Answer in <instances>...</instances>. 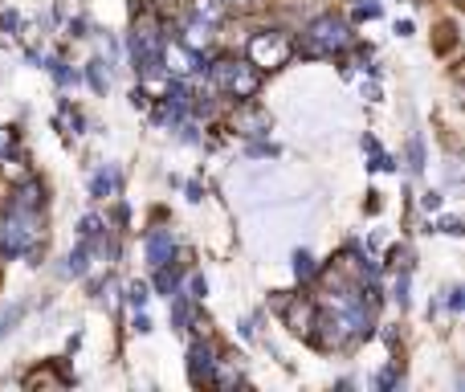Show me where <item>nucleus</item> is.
<instances>
[{"label":"nucleus","mask_w":465,"mask_h":392,"mask_svg":"<svg viewBox=\"0 0 465 392\" xmlns=\"http://www.w3.org/2000/svg\"><path fill=\"white\" fill-rule=\"evenodd\" d=\"M41 245V209L9 205L0 213V254L9 258H37Z\"/></svg>","instance_id":"nucleus-1"},{"label":"nucleus","mask_w":465,"mask_h":392,"mask_svg":"<svg viewBox=\"0 0 465 392\" xmlns=\"http://www.w3.org/2000/svg\"><path fill=\"white\" fill-rule=\"evenodd\" d=\"M347 45H352V29H347V21H339L335 13H326V17H315L307 25L299 49L307 58H335V54H343Z\"/></svg>","instance_id":"nucleus-2"},{"label":"nucleus","mask_w":465,"mask_h":392,"mask_svg":"<svg viewBox=\"0 0 465 392\" xmlns=\"http://www.w3.org/2000/svg\"><path fill=\"white\" fill-rule=\"evenodd\" d=\"M209 74H212V86L225 90V94H228V98H237V102L254 98L257 86H262V74H257L249 62H233V58H225V62L209 66Z\"/></svg>","instance_id":"nucleus-3"},{"label":"nucleus","mask_w":465,"mask_h":392,"mask_svg":"<svg viewBox=\"0 0 465 392\" xmlns=\"http://www.w3.org/2000/svg\"><path fill=\"white\" fill-rule=\"evenodd\" d=\"M290 54H294V41L282 29H257L249 37V66L254 70H278L290 62Z\"/></svg>","instance_id":"nucleus-4"},{"label":"nucleus","mask_w":465,"mask_h":392,"mask_svg":"<svg viewBox=\"0 0 465 392\" xmlns=\"http://www.w3.org/2000/svg\"><path fill=\"white\" fill-rule=\"evenodd\" d=\"M233 131L237 135H270V115L246 98V102H237V111H233Z\"/></svg>","instance_id":"nucleus-5"},{"label":"nucleus","mask_w":465,"mask_h":392,"mask_svg":"<svg viewBox=\"0 0 465 392\" xmlns=\"http://www.w3.org/2000/svg\"><path fill=\"white\" fill-rule=\"evenodd\" d=\"M212 368H217V356H212L209 343H192L188 352V380L201 388V384H212Z\"/></svg>","instance_id":"nucleus-6"},{"label":"nucleus","mask_w":465,"mask_h":392,"mask_svg":"<svg viewBox=\"0 0 465 392\" xmlns=\"http://www.w3.org/2000/svg\"><path fill=\"white\" fill-rule=\"evenodd\" d=\"M315 303L310 298H294V303L286 307V323H290V331L294 335H310V323H315Z\"/></svg>","instance_id":"nucleus-7"},{"label":"nucleus","mask_w":465,"mask_h":392,"mask_svg":"<svg viewBox=\"0 0 465 392\" xmlns=\"http://www.w3.org/2000/svg\"><path fill=\"white\" fill-rule=\"evenodd\" d=\"M172 258H176V241H172V233H164V229L148 233V262L151 266H167Z\"/></svg>","instance_id":"nucleus-8"},{"label":"nucleus","mask_w":465,"mask_h":392,"mask_svg":"<svg viewBox=\"0 0 465 392\" xmlns=\"http://www.w3.org/2000/svg\"><path fill=\"white\" fill-rule=\"evenodd\" d=\"M180 41H184V45H188V49H196V54H201L204 45H209V41H212V21L196 17V21H192V25H188V29H184V37H180Z\"/></svg>","instance_id":"nucleus-9"},{"label":"nucleus","mask_w":465,"mask_h":392,"mask_svg":"<svg viewBox=\"0 0 465 392\" xmlns=\"http://www.w3.org/2000/svg\"><path fill=\"white\" fill-rule=\"evenodd\" d=\"M9 205H17V209H41V184H37V180H25V184L13 192Z\"/></svg>","instance_id":"nucleus-10"},{"label":"nucleus","mask_w":465,"mask_h":392,"mask_svg":"<svg viewBox=\"0 0 465 392\" xmlns=\"http://www.w3.org/2000/svg\"><path fill=\"white\" fill-rule=\"evenodd\" d=\"M90 192L94 196H111L119 192V168H103L94 180H90Z\"/></svg>","instance_id":"nucleus-11"},{"label":"nucleus","mask_w":465,"mask_h":392,"mask_svg":"<svg viewBox=\"0 0 465 392\" xmlns=\"http://www.w3.org/2000/svg\"><path fill=\"white\" fill-rule=\"evenodd\" d=\"M86 270H90V245H86V241H82L78 250H74L70 258H66V274L82 278V274H86Z\"/></svg>","instance_id":"nucleus-12"},{"label":"nucleus","mask_w":465,"mask_h":392,"mask_svg":"<svg viewBox=\"0 0 465 392\" xmlns=\"http://www.w3.org/2000/svg\"><path fill=\"white\" fill-rule=\"evenodd\" d=\"M225 13H228V0H196V17L212 21V25H217Z\"/></svg>","instance_id":"nucleus-13"},{"label":"nucleus","mask_w":465,"mask_h":392,"mask_svg":"<svg viewBox=\"0 0 465 392\" xmlns=\"http://www.w3.org/2000/svg\"><path fill=\"white\" fill-rule=\"evenodd\" d=\"M86 78H90V86H94L98 94H106V90H111V74H106L103 58H94V62L86 66Z\"/></svg>","instance_id":"nucleus-14"},{"label":"nucleus","mask_w":465,"mask_h":392,"mask_svg":"<svg viewBox=\"0 0 465 392\" xmlns=\"http://www.w3.org/2000/svg\"><path fill=\"white\" fill-rule=\"evenodd\" d=\"M159 274H156V286H159V294H180V270H167V266H156Z\"/></svg>","instance_id":"nucleus-15"},{"label":"nucleus","mask_w":465,"mask_h":392,"mask_svg":"<svg viewBox=\"0 0 465 392\" xmlns=\"http://www.w3.org/2000/svg\"><path fill=\"white\" fill-rule=\"evenodd\" d=\"M21 315H25V303H13L9 311L0 315V335H9V331H13V327H17V323H21Z\"/></svg>","instance_id":"nucleus-16"},{"label":"nucleus","mask_w":465,"mask_h":392,"mask_svg":"<svg viewBox=\"0 0 465 392\" xmlns=\"http://www.w3.org/2000/svg\"><path fill=\"white\" fill-rule=\"evenodd\" d=\"M294 274H299L302 282H307V278H315V258H310L307 250H299V254H294Z\"/></svg>","instance_id":"nucleus-17"},{"label":"nucleus","mask_w":465,"mask_h":392,"mask_svg":"<svg viewBox=\"0 0 465 392\" xmlns=\"http://www.w3.org/2000/svg\"><path fill=\"white\" fill-rule=\"evenodd\" d=\"M148 298H151V294H148V286H143V282H131V286H127V303H131L135 311H143V307H148Z\"/></svg>","instance_id":"nucleus-18"},{"label":"nucleus","mask_w":465,"mask_h":392,"mask_svg":"<svg viewBox=\"0 0 465 392\" xmlns=\"http://www.w3.org/2000/svg\"><path fill=\"white\" fill-rule=\"evenodd\" d=\"M13 147H17V127H0V160H9Z\"/></svg>","instance_id":"nucleus-19"},{"label":"nucleus","mask_w":465,"mask_h":392,"mask_svg":"<svg viewBox=\"0 0 465 392\" xmlns=\"http://www.w3.org/2000/svg\"><path fill=\"white\" fill-rule=\"evenodd\" d=\"M45 66H49V74H53V78H58V82H62V86H70V82H78V74H74V70H66V66L58 62V58H49V62H45Z\"/></svg>","instance_id":"nucleus-20"},{"label":"nucleus","mask_w":465,"mask_h":392,"mask_svg":"<svg viewBox=\"0 0 465 392\" xmlns=\"http://www.w3.org/2000/svg\"><path fill=\"white\" fill-rule=\"evenodd\" d=\"M172 298H176V303H172V319H176V327L184 331V327H188V319H192V311H188V303L180 298V294H172Z\"/></svg>","instance_id":"nucleus-21"},{"label":"nucleus","mask_w":465,"mask_h":392,"mask_svg":"<svg viewBox=\"0 0 465 392\" xmlns=\"http://www.w3.org/2000/svg\"><path fill=\"white\" fill-rule=\"evenodd\" d=\"M78 233H82V241H94L98 233H106V229H103V221H98V217H82Z\"/></svg>","instance_id":"nucleus-22"},{"label":"nucleus","mask_w":465,"mask_h":392,"mask_svg":"<svg viewBox=\"0 0 465 392\" xmlns=\"http://www.w3.org/2000/svg\"><path fill=\"white\" fill-rule=\"evenodd\" d=\"M408 160H413V164H408L413 172H421V168H425V143H421V139L408 143Z\"/></svg>","instance_id":"nucleus-23"},{"label":"nucleus","mask_w":465,"mask_h":392,"mask_svg":"<svg viewBox=\"0 0 465 392\" xmlns=\"http://www.w3.org/2000/svg\"><path fill=\"white\" fill-rule=\"evenodd\" d=\"M376 17H380L376 0H368V4H360V9H355V21H376Z\"/></svg>","instance_id":"nucleus-24"},{"label":"nucleus","mask_w":465,"mask_h":392,"mask_svg":"<svg viewBox=\"0 0 465 392\" xmlns=\"http://www.w3.org/2000/svg\"><path fill=\"white\" fill-rule=\"evenodd\" d=\"M388 262H392V266H408V245H392V250H388Z\"/></svg>","instance_id":"nucleus-25"},{"label":"nucleus","mask_w":465,"mask_h":392,"mask_svg":"<svg viewBox=\"0 0 465 392\" xmlns=\"http://www.w3.org/2000/svg\"><path fill=\"white\" fill-rule=\"evenodd\" d=\"M0 29H4V33H17L21 17H17V13H0Z\"/></svg>","instance_id":"nucleus-26"},{"label":"nucleus","mask_w":465,"mask_h":392,"mask_svg":"<svg viewBox=\"0 0 465 392\" xmlns=\"http://www.w3.org/2000/svg\"><path fill=\"white\" fill-rule=\"evenodd\" d=\"M396 303H400V307H408V274H400V278H396Z\"/></svg>","instance_id":"nucleus-27"},{"label":"nucleus","mask_w":465,"mask_h":392,"mask_svg":"<svg viewBox=\"0 0 465 392\" xmlns=\"http://www.w3.org/2000/svg\"><path fill=\"white\" fill-rule=\"evenodd\" d=\"M441 233H449V237H461V221H457V217H445V221H441Z\"/></svg>","instance_id":"nucleus-28"},{"label":"nucleus","mask_w":465,"mask_h":392,"mask_svg":"<svg viewBox=\"0 0 465 392\" xmlns=\"http://www.w3.org/2000/svg\"><path fill=\"white\" fill-rule=\"evenodd\" d=\"M131 107H135V111H148V90H143V86L131 90Z\"/></svg>","instance_id":"nucleus-29"},{"label":"nucleus","mask_w":465,"mask_h":392,"mask_svg":"<svg viewBox=\"0 0 465 392\" xmlns=\"http://www.w3.org/2000/svg\"><path fill=\"white\" fill-rule=\"evenodd\" d=\"M421 209H425V213H437V209H441V192H425Z\"/></svg>","instance_id":"nucleus-30"},{"label":"nucleus","mask_w":465,"mask_h":392,"mask_svg":"<svg viewBox=\"0 0 465 392\" xmlns=\"http://www.w3.org/2000/svg\"><path fill=\"white\" fill-rule=\"evenodd\" d=\"M249 156H278L273 143H249Z\"/></svg>","instance_id":"nucleus-31"},{"label":"nucleus","mask_w":465,"mask_h":392,"mask_svg":"<svg viewBox=\"0 0 465 392\" xmlns=\"http://www.w3.org/2000/svg\"><path fill=\"white\" fill-rule=\"evenodd\" d=\"M380 388H396V368H384V372H380Z\"/></svg>","instance_id":"nucleus-32"},{"label":"nucleus","mask_w":465,"mask_h":392,"mask_svg":"<svg viewBox=\"0 0 465 392\" xmlns=\"http://www.w3.org/2000/svg\"><path fill=\"white\" fill-rule=\"evenodd\" d=\"M135 331H139V335H148V331H151V319L143 311H135Z\"/></svg>","instance_id":"nucleus-33"},{"label":"nucleus","mask_w":465,"mask_h":392,"mask_svg":"<svg viewBox=\"0 0 465 392\" xmlns=\"http://www.w3.org/2000/svg\"><path fill=\"white\" fill-rule=\"evenodd\" d=\"M204 294H209V282L196 274V278H192V298H204Z\"/></svg>","instance_id":"nucleus-34"},{"label":"nucleus","mask_w":465,"mask_h":392,"mask_svg":"<svg viewBox=\"0 0 465 392\" xmlns=\"http://www.w3.org/2000/svg\"><path fill=\"white\" fill-rule=\"evenodd\" d=\"M449 311H461V290H457V286H453V290H449Z\"/></svg>","instance_id":"nucleus-35"},{"label":"nucleus","mask_w":465,"mask_h":392,"mask_svg":"<svg viewBox=\"0 0 465 392\" xmlns=\"http://www.w3.org/2000/svg\"><path fill=\"white\" fill-rule=\"evenodd\" d=\"M70 37H86V21H70Z\"/></svg>","instance_id":"nucleus-36"}]
</instances>
